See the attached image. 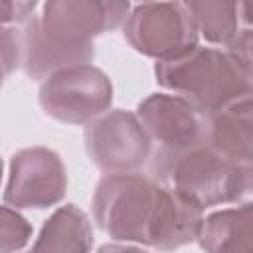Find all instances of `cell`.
I'll return each instance as SVG.
<instances>
[{
    "label": "cell",
    "instance_id": "3957f363",
    "mask_svg": "<svg viewBox=\"0 0 253 253\" xmlns=\"http://www.w3.org/2000/svg\"><path fill=\"white\" fill-rule=\"evenodd\" d=\"M148 174L178 190L204 210L243 202L241 168L223 160L208 144L190 148H158L148 162Z\"/></svg>",
    "mask_w": 253,
    "mask_h": 253
},
{
    "label": "cell",
    "instance_id": "4fadbf2b",
    "mask_svg": "<svg viewBox=\"0 0 253 253\" xmlns=\"http://www.w3.org/2000/svg\"><path fill=\"white\" fill-rule=\"evenodd\" d=\"M93 221L75 204H63L42 223L26 253H91Z\"/></svg>",
    "mask_w": 253,
    "mask_h": 253
},
{
    "label": "cell",
    "instance_id": "ba28073f",
    "mask_svg": "<svg viewBox=\"0 0 253 253\" xmlns=\"http://www.w3.org/2000/svg\"><path fill=\"white\" fill-rule=\"evenodd\" d=\"M130 10V2L49 0L36 18L43 30L67 43H93L107 32L123 30Z\"/></svg>",
    "mask_w": 253,
    "mask_h": 253
},
{
    "label": "cell",
    "instance_id": "30bf717a",
    "mask_svg": "<svg viewBox=\"0 0 253 253\" xmlns=\"http://www.w3.org/2000/svg\"><path fill=\"white\" fill-rule=\"evenodd\" d=\"M22 42H24L22 69L30 79L38 83L45 81L49 75H53L59 69L73 65H87L95 57L93 43H67L55 38L53 34H49L47 30H43L38 18H34L22 28Z\"/></svg>",
    "mask_w": 253,
    "mask_h": 253
},
{
    "label": "cell",
    "instance_id": "7c38bea8",
    "mask_svg": "<svg viewBox=\"0 0 253 253\" xmlns=\"http://www.w3.org/2000/svg\"><path fill=\"white\" fill-rule=\"evenodd\" d=\"M198 245L206 253H253V200L208 213Z\"/></svg>",
    "mask_w": 253,
    "mask_h": 253
},
{
    "label": "cell",
    "instance_id": "ffe728a7",
    "mask_svg": "<svg viewBox=\"0 0 253 253\" xmlns=\"http://www.w3.org/2000/svg\"><path fill=\"white\" fill-rule=\"evenodd\" d=\"M243 174V200H253V164L241 168Z\"/></svg>",
    "mask_w": 253,
    "mask_h": 253
},
{
    "label": "cell",
    "instance_id": "5bb4252c",
    "mask_svg": "<svg viewBox=\"0 0 253 253\" xmlns=\"http://www.w3.org/2000/svg\"><path fill=\"white\" fill-rule=\"evenodd\" d=\"M184 4L192 16L198 36L206 40L208 45L229 47L237 40L241 32L237 2L202 0V2H184Z\"/></svg>",
    "mask_w": 253,
    "mask_h": 253
},
{
    "label": "cell",
    "instance_id": "8fae6325",
    "mask_svg": "<svg viewBox=\"0 0 253 253\" xmlns=\"http://www.w3.org/2000/svg\"><path fill=\"white\" fill-rule=\"evenodd\" d=\"M206 144L239 168L253 164V89L231 107L208 115Z\"/></svg>",
    "mask_w": 253,
    "mask_h": 253
},
{
    "label": "cell",
    "instance_id": "2e32d148",
    "mask_svg": "<svg viewBox=\"0 0 253 253\" xmlns=\"http://www.w3.org/2000/svg\"><path fill=\"white\" fill-rule=\"evenodd\" d=\"M22 57H24L22 28L2 26V71H4V79H8L18 67H22Z\"/></svg>",
    "mask_w": 253,
    "mask_h": 253
},
{
    "label": "cell",
    "instance_id": "44dd1931",
    "mask_svg": "<svg viewBox=\"0 0 253 253\" xmlns=\"http://www.w3.org/2000/svg\"><path fill=\"white\" fill-rule=\"evenodd\" d=\"M237 6H239V22L245 28H253V0L237 2Z\"/></svg>",
    "mask_w": 253,
    "mask_h": 253
},
{
    "label": "cell",
    "instance_id": "9c48e42d",
    "mask_svg": "<svg viewBox=\"0 0 253 253\" xmlns=\"http://www.w3.org/2000/svg\"><path fill=\"white\" fill-rule=\"evenodd\" d=\"M136 117L158 148H190L206 144L208 115L188 99L160 91L136 105Z\"/></svg>",
    "mask_w": 253,
    "mask_h": 253
},
{
    "label": "cell",
    "instance_id": "d6986e66",
    "mask_svg": "<svg viewBox=\"0 0 253 253\" xmlns=\"http://www.w3.org/2000/svg\"><path fill=\"white\" fill-rule=\"evenodd\" d=\"M95 253H152L146 247L134 245V243H121V241H109L103 243Z\"/></svg>",
    "mask_w": 253,
    "mask_h": 253
},
{
    "label": "cell",
    "instance_id": "9a60e30c",
    "mask_svg": "<svg viewBox=\"0 0 253 253\" xmlns=\"http://www.w3.org/2000/svg\"><path fill=\"white\" fill-rule=\"evenodd\" d=\"M0 221H2V253H20L26 249V245L32 241L34 227L32 223L16 210L10 206H2L0 211Z\"/></svg>",
    "mask_w": 253,
    "mask_h": 253
},
{
    "label": "cell",
    "instance_id": "ac0fdd59",
    "mask_svg": "<svg viewBox=\"0 0 253 253\" xmlns=\"http://www.w3.org/2000/svg\"><path fill=\"white\" fill-rule=\"evenodd\" d=\"M231 49L247 67V71L253 77V28H243L237 36V40L227 47Z\"/></svg>",
    "mask_w": 253,
    "mask_h": 253
},
{
    "label": "cell",
    "instance_id": "277c9868",
    "mask_svg": "<svg viewBox=\"0 0 253 253\" xmlns=\"http://www.w3.org/2000/svg\"><path fill=\"white\" fill-rule=\"evenodd\" d=\"M113 93L109 75L101 67L87 63L59 69L42 81L38 103L43 115L57 123L87 126L111 111Z\"/></svg>",
    "mask_w": 253,
    "mask_h": 253
},
{
    "label": "cell",
    "instance_id": "52a82bcc",
    "mask_svg": "<svg viewBox=\"0 0 253 253\" xmlns=\"http://www.w3.org/2000/svg\"><path fill=\"white\" fill-rule=\"evenodd\" d=\"M67 194L63 158L47 146L16 150L8 160L4 204L16 210H47Z\"/></svg>",
    "mask_w": 253,
    "mask_h": 253
},
{
    "label": "cell",
    "instance_id": "e0dca14e",
    "mask_svg": "<svg viewBox=\"0 0 253 253\" xmlns=\"http://www.w3.org/2000/svg\"><path fill=\"white\" fill-rule=\"evenodd\" d=\"M40 4L36 0H0V20L2 26H26L36 18V10Z\"/></svg>",
    "mask_w": 253,
    "mask_h": 253
},
{
    "label": "cell",
    "instance_id": "6da1fadb",
    "mask_svg": "<svg viewBox=\"0 0 253 253\" xmlns=\"http://www.w3.org/2000/svg\"><path fill=\"white\" fill-rule=\"evenodd\" d=\"M91 217L113 241L172 253L198 243L206 210L150 174H105L91 194Z\"/></svg>",
    "mask_w": 253,
    "mask_h": 253
},
{
    "label": "cell",
    "instance_id": "8992f818",
    "mask_svg": "<svg viewBox=\"0 0 253 253\" xmlns=\"http://www.w3.org/2000/svg\"><path fill=\"white\" fill-rule=\"evenodd\" d=\"M89 162L105 174L138 172L152 156V138L134 111L111 109L83 130Z\"/></svg>",
    "mask_w": 253,
    "mask_h": 253
},
{
    "label": "cell",
    "instance_id": "5b68a950",
    "mask_svg": "<svg viewBox=\"0 0 253 253\" xmlns=\"http://www.w3.org/2000/svg\"><path fill=\"white\" fill-rule=\"evenodd\" d=\"M125 42L140 55L160 61L178 59L200 45L198 30L184 2H142L123 26Z\"/></svg>",
    "mask_w": 253,
    "mask_h": 253
},
{
    "label": "cell",
    "instance_id": "7a4b0ae2",
    "mask_svg": "<svg viewBox=\"0 0 253 253\" xmlns=\"http://www.w3.org/2000/svg\"><path fill=\"white\" fill-rule=\"evenodd\" d=\"M158 87L194 103L202 113L213 115L253 89V77L243 61L227 47L198 45L194 51L154 63Z\"/></svg>",
    "mask_w": 253,
    "mask_h": 253
}]
</instances>
